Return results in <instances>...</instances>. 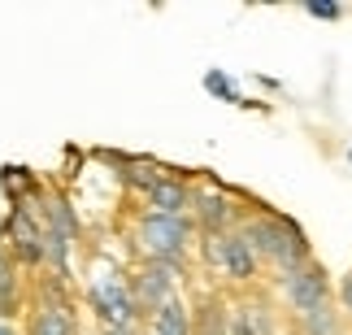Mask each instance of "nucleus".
Segmentation results:
<instances>
[{
    "instance_id": "obj_23",
    "label": "nucleus",
    "mask_w": 352,
    "mask_h": 335,
    "mask_svg": "<svg viewBox=\"0 0 352 335\" xmlns=\"http://www.w3.org/2000/svg\"><path fill=\"white\" fill-rule=\"evenodd\" d=\"M144 335H153V331H144Z\"/></svg>"
},
{
    "instance_id": "obj_21",
    "label": "nucleus",
    "mask_w": 352,
    "mask_h": 335,
    "mask_svg": "<svg viewBox=\"0 0 352 335\" xmlns=\"http://www.w3.org/2000/svg\"><path fill=\"white\" fill-rule=\"evenodd\" d=\"M0 335H22V331L13 327V323H0Z\"/></svg>"
},
{
    "instance_id": "obj_10",
    "label": "nucleus",
    "mask_w": 352,
    "mask_h": 335,
    "mask_svg": "<svg viewBox=\"0 0 352 335\" xmlns=\"http://www.w3.org/2000/svg\"><path fill=\"white\" fill-rule=\"evenodd\" d=\"M109 162L118 166V179L122 187H131V192H140V200L153 192V187L166 179V170H161L153 157H109Z\"/></svg>"
},
{
    "instance_id": "obj_5",
    "label": "nucleus",
    "mask_w": 352,
    "mask_h": 335,
    "mask_svg": "<svg viewBox=\"0 0 352 335\" xmlns=\"http://www.w3.org/2000/svg\"><path fill=\"white\" fill-rule=\"evenodd\" d=\"M126 288L135 296V310H140L144 318H153L166 301L179 296V266H161V261H140L135 270L126 274Z\"/></svg>"
},
{
    "instance_id": "obj_3",
    "label": "nucleus",
    "mask_w": 352,
    "mask_h": 335,
    "mask_svg": "<svg viewBox=\"0 0 352 335\" xmlns=\"http://www.w3.org/2000/svg\"><path fill=\"white\" fill-rule=\"evenodd\" d=\"M248 213L239 209V196L226 187H196L192 196V222L200 235H231Z\"/></svg>"
},
{
    "instance_id": "obj_1",
    "label": "nucleus",
    "mask_w": 352,
    "mask_h": 335,
    "mask_svg": "<svg viewBox=\"0 0 352 335\" xmlns=\"http://www.w3.org/2000/svg\"><path fill=\"white\" fill-rule=\"evenodd\" d=\"M239 235L248 239V248L256 252V261L274 266L278 274L300 270V266L314 261V244H309L305 226L296 218H287V213H278V209L261 205L256 213H248V218L239 222Z\"/></svg>"
},
{
    "instance_id": "obj_20",
    "label": "nucleus",
    "mask_w": 352,
    "mask_h": 335,
    "mask_svg": "<svg viewBox=\"0 0 352 335\" xmlns=\"http://www.w3.org/2000/svg\"><path fill=\"white\" fill-rule=\"evenodd\" d=\"M104 335H144V331H131V327H109Z\"/></svg>"
},
{
    "instance_id": "obj_9",
    "label": "nucleus",
    "mask_w": 352,
    "mask_h": 335,
    "mask_svg": "<svg viewBox=\"0 0 352 335\" xmlns=\"http://www.w3.org/2000/svg\"><path fill=\"white\" fill-rule=\"evenodd\" d=\"M22 335H78V318L65 305H31Z\"/></svg>"
},
{
    "instance_id": "obj_18",
    "label": "nucleus",
    "mask_w": 352,
    "mask_h": 335,
    "mask_svg": "<svg viewBox=\"0 0 352 335\" xmlns=\"http://www.w3.org/2000/svg\"><path fill=\"white\" fill-rule=\"evenodd\" d=\"M340 310H344V314L352 318V270H348V274L340 279Z\"/></svg>"
},
{
    "instance_id": "obj_12",
    "label": "nucleus",
    "mask_w": 352,
    "mask_h": 335,
    "mask_svg": "<svg viewBox=\"0 0 352 335\" xmlns=\"http://www.w3.org/2000/svg\"><path fill=\"white\" fill-rule=\"evenodd\" d=\"M44 231H57L65 239H78V235H83V222H78L74 205L61 192H52V187L44 192Z\"/></svg>"
},
{
    "instance_id": "obj_7",
    "label": "nucleus",
    "mask_w": 352,
    "mask_h": 335,
    "mask_svg": "<svg viewBox=\"0 0 352 335\" xmlns=\"http://www.w3.org/2000/svg\"><path fill=\"white\" fill-rule=\"evenodd\" d=\"M87 301H91V310H96V318L104 323V331L109 327H131L140 323V310H135V296H131V288H126V279H118V274H104L96 279V283L87 288Z\"/></svg>"
},
{
    "instance_id": "obj_15",
    "label": "nucleus",
    "mask_w": 352,
    "mask_h": 335,
    "mask_svg": "<svg viewBox=\"0 0 352 335\" xmlns=\"http://www.w3.org/2000/svg\"><path fill=\"white\" fill-rule=\"evenodd\" d=\"M296 323H300V335H344V323H340L335 305H318V310L300 314Z\"/></svg>"
},
{
    "instance_id": "obj_11",
    "label": "nucleus",
    "mask_w": 352,
    "mask_h": 335,
    "mask_svg": "<svg viewBox=\"0 0 352 335\" xmlns=\"http://www.w3.org/2000/svg\"><path fill=\"white\" fill-rule=\"evenodd\" d=\"M18 310H22V266L0 244V323L18 318Z\"/></svg>"
},
{
    "instance_id": "obj_14",
    "label": "nucleus",
    "mask_w": 352,
    "mask_h": 335,
    "mask_svg": "<svg viewBox=\"0 0 352 335\" xmlns=\"http://www.w3.org/2000/svg\"><path fill=\"white\" fill-rule=\"evenodd\" d=\"M148 331L153 335H192V310H187V301H166L161 310L148 318Z\"/></svg>"
},
{
    "instance_id": "obj_6",
    "label": "nucleus",
    "mask_w": 352,
    "mask_h": 335,
    "mask_svg": "<svg viewBox=\"0 0 352 335\" xmlns=\"http://www.w3.org/2000/svg\"><path fill=\"white\" fill-rule=\"evenodd\" d=\"M205 261L213 270H222L226 279H235V283H252L256 274H261V261H256V252L248 248V239L239 231L231 235H205Z\"/></svg>"
},
{
    "instance_id": "obj_8",
    "label": "nucleus",
    "mask_w": 352,
    "mask_h": 335,
    "mask_svg": "<svg viewBox=\"0 0 352 335\" xmlns=\"http://www.w3.org/2000/svg\"><path fill=\"white\" fill-rule=\"evenodd\" d=\"M192 196L196 187L179 179V174H166L153 192L144 196V213H166V218H192Z\"/></svg>"
},
{
    "instance_id": "obj_17",
    "label": "nucleus",
    "mask_w": 352,
    "mask_h": 335,
    "mask_svg": "<svg viewBox=\"0 0 352 335\" xmlns=\"http://www.w3.org/2000/svg\"><path fill=\"white\" fill-rule=\"evenodd\" d=\"M305 9L314 13V18H322V22H340L344 18V5H331V0H305Z\"/></svg>"
},
{
    "instance_id": "obj_2",
    "label": "nucleus",
    "mask_w": 352,
    "mask_h": 335,
    "mask_svg": "<svg viewBox=\"0 0 352 335\" xmlns=\"http://www.w3.org/2000/svg\"><path fill=\"white\" fill-rule=\"evenodd\" d=\"M192 239H196V222L192 218L140 213V222H135V244H140L144 261H161V266H179V270H183Z\"/></svg>"
},
{
    "instance_id": "obj_13",
    "label": "nucleus",
    "mask_w": 352,
    "mask_h": 335,
    "mask_svg": "<svg viewBox=\"0 0 352 335\" xmlns=\"http://www.w3.org/2000/svg\"><path fill=\"white\" fill-rule=\"evenodd\" d=\"M192 335H231V310L218 296H205L192 310Z\"/></svg>"
},
{
    "instance_id": "obj_16",
    "label": "nucleus",
    "mask_w": 352,
    "mask_h": 335,
    "mask_svg": "<svg viewBox=\"0 0 352 335\" xmlns=\"http://www.w3.org/2000/svg\"><path fill=\"white\" fill-rule=\"evenodd\" d=\"M205 87L213 91V96H222V100H235V105H239V96H235V87H231V78H226L222 70H209V74H205Z\"/></svg>"
},
{
    "instance_id": "obj_19",
    "label": "nucleus",
    "mask_w": 352,
    "mask_h": 335,
    "mask_svg": "<svg viewBox=\"0 0 352 335\" xmlns=\"http://www.w3.org/2000/svg\"><path fill=\"white\" fill-rule=\"evenodd\" d=\"M231 335H256V331H252V327H248V318H243V314H239V310H235V314H231Z\"/></svg>"
},
{
    "instance_id": "obj_22",
    "label": "nucleus",
    "mask_w": 352,
    "mask_h": 335,
    "mask_svg": "<svg viewBox=\"0 0 352 335\" xmlns=\"http://www.w3.org/2000/svg\"><path fill=\"white\" fill-rule=\"evenodd\" d=\"M348 162H352V153H348Z\"/></svg>"
},
{
    "instance_id": "obj_4",
    "label": "nucleus",
    "mask_w": 352,
    "mask_h": 335,
    "mask_svg": "<svg viewBox=\"0 0 352 335\" xmlns=\"http://www.w3.org/2000/svg\"><path fill=\"white\" fill-rule=\"evenodd\" d=\"M278 296H283V305H287L296 318L309 314V310H318V305H331V274H327V266L309 261V266H300V270L278 274Z\"/></svg>"
}]
</instances>
